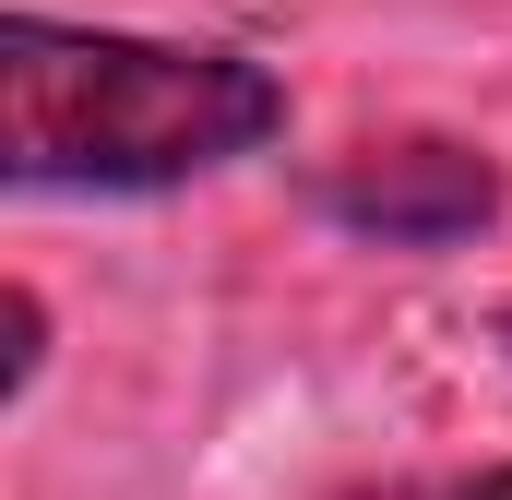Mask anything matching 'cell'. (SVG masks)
Returning <instances> with one entry per match:
<instances>
[{
  "label": "cell",
  "mask_w": 512,
  "mask_h": 500,
  "mask_svg": "<svg viewBox=\"0 0 512 500\" xmlns=\"http://www.w3.org/2000/svg\"><path fill=\"white\" fill-rule=\"evenodd\" d=\"M286 131L251 48L0 12V179L12 191H179Z\"/></svg>",
  "instance_id": "obj_1"
},
{
  "label": "cell",
  "mask_w": 512,
  "mask_h": 500,
  "mask_svg": "<svg viewBox=\"0 0 512 500\" xmlns=\"http://www.w3.org/2000/svg\"><path fill=\"white\" fill-rule=\"evenodd\" d=\"M310 215L370 250H465L501 215V167L453 131H393V143H358L310 179Z\"/></svg>",
  "instance_id": "obj_2"
},
{
  "label": "cell",
  "mask_w": 512,
  "mask_h": 500,
  "mask_svg": "<svg viewBox=\"0 0 512 500\" xmlns=\"http://www.w3.org/2000/svg\"><path fill=\"white\" fill-rule=\"evenodd\" d=\"M36 370H48V298H36V286H12V381H0V393L24 405V393H36Z\"/></svg>",
  "instance_id": "obj_3"
},
{
  "label": "cell",
  "mask_w": 512,
  "mask_h": 500,
  "mask_svg": "<svg viewBox=\"0 0 512 500\" xmlns=\"http://www.w3.org/2000/svg\"><path fill=\"white\" fill-rule=\"evenodd\" d=\"M405 500H512V465H477V477H429V489H405Z\"/></svg>",
  "instance_id": "obj_4"
},
{
  "label": "cell",
  "mask_w": 512,
  "mask_h": 500,
  "mask_svg": "<svg viewBox=\"0 0 512 500\" xmlns=\"http://www.w3.org/2000/svg\"><path fill=\"white\" fill-rule=\"evenodd\" d=\"M501 346H512V310H501Z\"/></svg>",
  "instance_id": "obj_5"
}]
</instances>
